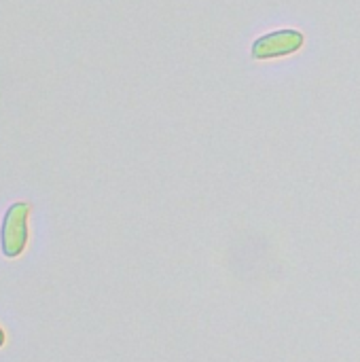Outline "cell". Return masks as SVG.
<instances>
[{
  "instance_id": "6da1fadb",
  "label": "cell",
  "mask_w": 360,
  "mask_h": 362,
  "mask_svg": "<svg viewBox=\"0 0 360 362\" xmlns=\"http://www.w3.org/2000/svg\"><path fill=\"white\" fill-rule=\"evenodd\" d=\"M28 202H17L6 208L0 225V250L6 259H17L28 246Z\"/></svg>"
},
{
  "instance_id": "7a4b0ae2",
  "label": "cell",
  "mask_w": 360,
  "mask_h": 362,
  "mask_svg": "<svg viewBox=\"0 0 360 362\" xmlns=\"http://www.w3.org/2000/svg\"><path fill=\"white\" fill-rule=\"evenodd\" d=\"M303 34L299 30H276L269 34H263L252 42V57L255 59H272L282 57L299 51L303 47Z\"/></svg>"
},
{
  "instance_id": "3957f363",
  "label": "cell",
  "mask_w": 360,
  "mask_h": 362,
  "mask_svg": "<svg viewBox=\"0 0 360 362\" xmlns=\"http://www.w3.org/2000/svg\"><path fill=\"white\" fill-rule=\"evenodd\" d=\"M4 341H6V337H4V331H2V327H0V348L4 346Z\"/></svg>"
}]
</instances>
